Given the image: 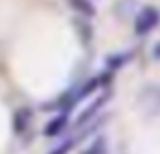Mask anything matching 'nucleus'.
<instances>
[{
  "instance_id": "obj_1",
  "label": "nucleus",
  "mask_w": 160,
  "mask_h": 154,
  "mask_svg": "<svg viewBox=\"0 0 160 154\" xmlns=\"http://www.w3.org/2000/svg\"><path fill=\"white\" fill-rule=\"evenodd\" d=\"M158 23H160V10L154 6H145L134 19V32L138 36H145L151 30H154Z\"/></svg>"
},
{
  "instance_id": "obj_2",
  "label": "nucleus",
  "mask_w": 160,
  "mask_h": 154,
  "mask_svg": "<svg viewBox=\"0 0 160 154\" xmlns=\"http://www.w3.org/2000/svg\"><path fill=\"white\" fill-rule=\"evenodd\" d=\"M32 117H34V113H32V109L30 107H19L15 113H13V132L17 133V135H23L28 128H30V122H32Z\"/></svg>"
},
{
  "instance_id": "obj_3",
  "label": "nucleus",
  "mask_w": 160,
  "mask_h": 154,
  "mask_svg": "<svg viewBox=\"0 0 160 154\" xmlns=\"http://www.w3.org/2000/svg\"><path fill=\"white\" fill-rule=\"evenodd\" d=\"M108 100H109V94H102V96H98V98H96V100H94V102H92L83 113H81V115L77 117V120H75V128H81V126H85L87 122H91V120L94 118V115L102 109V105H104Z\"/></svg>"
},
{
  "instance_id": "obj_4",
  "label": "nucleus",
  "mask_w": 160,
  "mask_h": 154,
  "mask_svg": "<svg viewBox=\"0 0 160 154\" xmlns=\"http://www.w3.org/2000/svg\"><path fill=\"white\" fill-rule=\"evenodd\" d=\"M68 6L83 19H92L96 15V6L91 0H68Z\"/></svg>"
},
{
  "instance_id": "obj_5",
  "label": "nucleus",
  "mask_w": 160,
  "mask_h": 154,
  "mask_svg": "<svg viewBox=\"0 0 160 154\" xmlns=\"http://www.w3.org/2000/svg\"><path fill=\"white\" fill-rule=\"evenodd\" d=\"M66 124H68V113H60L47 122V126L43 128V135L45 137H57L66 128Z\"/></svg>"
},
{
  "instance_id": "obj_6",
  "label": "nucleus",
  "mask_w": 160,
  "mask_h": 154,
  "mask_svg": "<svg viewBox=\"0 0 160 154\" xmlns=\"http://www.w3.org/2000/svg\"><path fill=\"white\" fill-rule=\"evenodd\" d=\"M81 154H108V143H106V139L102 135L96 137Z\"/></svg>"
},
{
  "instance_id": "obj_7",
  "label": "nucleus",
  "mask_w": 160,
  "mask_h": 154,
  "mask_svg": "<svg viewBox=\"0 0 160 154\" xmlns=\"http://www.w3.org/2000/svg\"><path fill=\"white\" fill-rule=\"evenodd\" d=\"M126 60H128V55H126V53H119V55H111L106 62H108V68H109V70H117V68L124 66Z\"/></svg>"
},
{
  "instance_id": "obj_8",
  "label": "nucleus",
  "mask_w": 160,
  "mask_h": 154,
  "mask_svg": "<svg viewBox=\"0 0 160 154\" xmlns=\"http://www.w3.org/2000/svg\"><path fill=\"white\" fill-rule=\"evenodd\" d=\"M75 141H77L75 137H70V139H66L62 145H58L55 150H51V154H68V152L72 150V147L75 145Z\"/></svg>"
},
{
  "instance_id": "obj_9",
  "label": "nucleus",
  "mask_w": 160,
  "mask_h": 154,
  "mask_svg": "<svg viewBox=\"0 0 160 154\" xmlns=\"http://www.w3.org/2000/svg\"><path fill=\"white\" fill-rule=\"evenodd\" d=\"M73 25H75V28L79 30V36H87V40H91L92 38V32H91V26H89V23H85V21H73Z\"/></svg>"
},
{
  "instance_id": "obj_10",
  "label": "nucleus",
  "mask_w": 160,
  "mask_h": 154,
  "mask_svg": "<svg viewBox=\"0 0 160 154\" xmlns=\"http://www.w3.org/2000/svg\"><path fill=\"white\" fill-rule=\"evenodd\" d=\"M151 55H152V58H154V60H160V41H156V43H154V47H152V53H151Z\"/></svg>"
}]
</instances>
